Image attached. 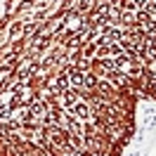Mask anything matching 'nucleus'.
<instances>
[{"mask_svg":"<svg viewBox=\"0 0 156 156\" xmlns=\"http://www.w3.org/2000/svg\"><path fill=\"white\" fill-rule=\"evenodd\" d=\"M66 78H69V83H71L73 88H78V90L85 85V76H83V71H80V69H76V66L66 69Z\"/></svg>","mask_w":156,"mask_h":156,"instance_id":"obj_1","label":"nucleus"},{"mask_svg":"<svg viewBox=\"0 0 156 156\" xmlns=\"http://www.w3.org/2000/svg\"><path fill=\"white\" fill-rule=\"evenodd\" d=\"M69 111H71V118H88L90 116V111H88V107L85 104H69Z\"/></svg>","mask_w":156,"mask_h":156,"instance_id":"obj_2","label":"nucleus"},{"mask_svg":"<svg viewBox=\"0 0 156 156\" xmlns=\"http://www.w3.org/2000/svg\"><path fill=\"white\" fill-rule=\"evenodd\" d=\"M45 111V104H40V102H36L33 107H31V116L33 118H40V114Z\"/></svg>","mask_w":156,"mask_h":156,"instance_id":"obj_3","label":"nucleus"},{"mask_svg":"<svg viewBox=\"0 0 156 156\" xmlns=\"http://www.w3.org/2000/svg\"><path fill=\"white\" fill-rule=\"evenodd\" d=\"M85 85H88V88H97V78L92 76V73H88V76H85Z\"/></svg>","mask_w":156,"mask_h":156,"instance_id":"obj_4","label":"nucleus"},{"mask_svg":"<svg viewBox=\"0 0 156 156\" xmlns=\"http://www.w3.org/2000/svg\"><path fill=\"white\" fill-rule=\"evenodd\" d=\"M154 21H156V17H154Z\"/></svg>","mask_w":156,"mask_h":156,"instance_id":"obj_5","label":"nucleus"}]
</instances>
